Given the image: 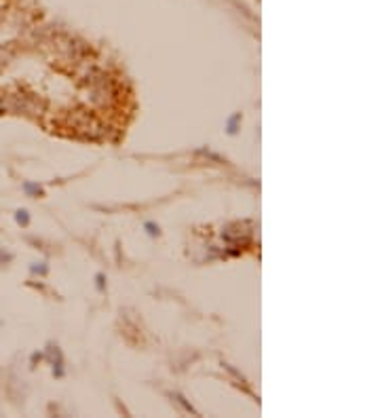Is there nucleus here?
<instances>
[{
    "instance_id": "obj_1",
    "label": "nucleus",
    "mask_w": 380,
    "mask_h": 418,
    "mask_svg": "<svg viewBox=\"0 0 380 418\" xmlns=\"http://www.w3.org/2000/svg\"><path fill=\"white\" fill-rule=\"evenodd\" d=\"M23 190H26V193H30V195H42V188L40 186H36V184H30V182H26L23 184Z\"/></svg>"
},
{
    "instance_id": "obj_2",
    "label": "nucleus",
    "mask_w": 380,
    "mask_h": 418,
    "mask_svg": "<svg viewBox=\"0 0 380 418\" xmlns=\"http://www.w3.org/2000/svg\"><path fill=\"white\" fill-rule=\"evenodd\" d=\"M239 118H241V114H232L230 116V121H228V133L230 135L236 133V123H239Z\"/></svg>"
},
{
    "instance_id": "obj_3",
    "label": "nucleus",
    "mask_w": 380,
    "mask_h": 418,
    "mask_svg": "<svg viewBox=\"0 0 380 418\" xmlns=\"http://www.w3.org/2000/svg\"><path fill=\"white\" fill-rule=\"evenodd\" d=\"M15 220H17L19 224L26 226V224L30 222V218H28V211H26V209H19V211H17V216H15Z\"/></svg>"
},
{
    "instance_id": "obj_4",
    "label": "nucleus",
    "mask_w": 380,
    "mask_h": 418,
    "mask_svg": "<svg viewBox=\"0 0 380 418\" xmlns=\"http://www.w3.org/2000/svg\"><path fill=\"white\" fill-rule=\"evenodd\" d=\"M146 233H148L150 237H159V226L152 224V222H146Z\"/></svg>"
},
{
    "instance_id": "obj_5",
    "label": "nucleus",
    "mask_w": 380,
    "mask_h": 418,
    "mask_svg": "<svg viewBox=\"0 0 380 418\" xmlns=\"http://www.w3.org/2000/svg\"><path fill=\"white\" fill-rule=\"evenodd\" d=\"M173 399H175L177 403H182V405H184V410H188V412H193V414H197V412L193 410V405H190V403H186V401H184V397H182V395H177V393H175V395H173Z\"/></svg>"
},
{
    "instance_id": "obj_6",
    "label": "nucleus",
    "mask_w": 380,
    "mask_h": 418,
    "mask_svg": "<svg viewBox=\"0 0 380 418\" xmlns=\"http://www.w3.org/2000/svg\"><path fill=\"white\" fill-rule=\"evenodd\" d=\"M95 279H98V292H102V294H104V290H106V277H104V274L100 272V274H98V277H95Z\"/></svg>"
},
{
    "instance_id": "obj_7",
    "label": "nucleus",
    "mask_w": 380,
    "mask_h": 418,
    "mask_svg": "<svg viewBox=\"0 0 380 418\" xmlns=\"http://www.w3.org/2000/svg\"><path fill=\"white\" fill-rule=\"evenodd\" d=\"M32 272H46V266H32Z\"/></svg>"
}]
</instances>
